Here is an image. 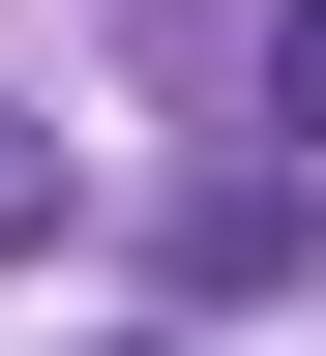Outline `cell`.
I'll return each mask as SVG.
<instances>
[{
  "mask_svg": "<svg viewBox=\"0 0 326 356\" xmlns=\"http://www.w3.org/2000/svg\"><path fill=\"white\" fill-rule=\"evenodd\" d=\"M0 238H60V149H30V119H0Z\"/></svg>",
  "mask_w": 326,
  "mask_h": 356,
  "instance_id": "cell-1",
  "label": "cell"
},
{
  "mask_svg": "<svg viewBox=\"0 0 326 356\" xmlns=\"http://www.w3.org/2000/svg\"><path fill=\"white\" fill-rule=\"evenodd\" d=\"M267 119H326V0H297V30H267Z\"/></svg>",
  "mask_w": 326,
  "mask_h": 356,
  "instance_id": "cell-2",
  "label": "cell"
}]
</instances>
